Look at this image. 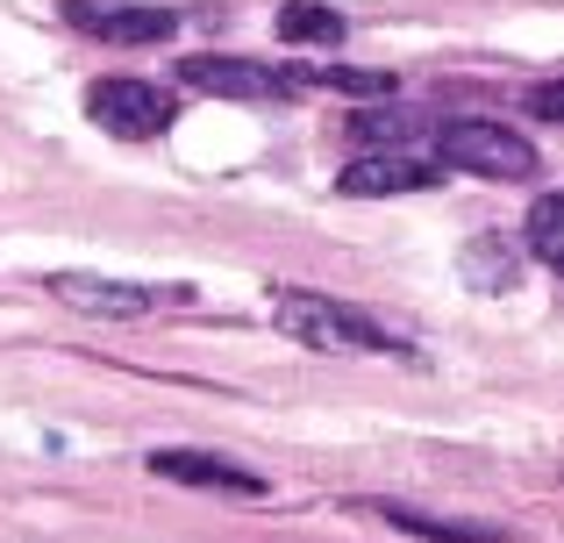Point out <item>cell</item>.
<instances>
[{
    "instance_id": "1",
    "label": "cell",
    "mask_w": 564,
    "mask_h": 543,
    "mask_svg": "<svg viewBox=\"0 0 564 543\" xmlns=\"http://www.w3.org/2000/svg\"><path fill=\"white\" fill-rule=\"evenodd\" d=\"M272 315L293 344L307 350H336V358H379V350H400V336L386 322L358 315L344 301H322V293H272Z\"/></svg>"
},
{
    "instance_id": "2",
    "label": "cell",
    "mask_w": 564,
    "mask_h": 543,
    "mask_svg": "<svg viewBox=\"0 0 564 543\" xmlns=\"http://www.w3.org/2000/svg\"><path fill=\"white\" fill-rule=\"evenodd\" d=\"M436 158L457 165V172H471V180H536V143H529L522 129H508V122H479V115L443 122L436 129Z\"/></svg>"
},
{
    "instance_id": "3",
    "label": "cell",
    "mask_w": 564,
    "mask_h": 543,
    "mask_svg": "<svg viewBox=\"0 0 564 543\" xmlns=\"http://www.w3.org/2000/svg\"><path fill=\"white\" fill-rule=\"evenodd\" d=\"M86 115H94V129H108V137H122V143H151V137L172 129L180 100L151 79H94L86 86Z\"/></svg>"
},
{
    "instance_id": "4",
    "label": "cell",
    "mask_w": 564,
    "mask_h": 543,
    "mask_svg": "<svg viewBox=\"0 0 564 543\" xmlns=\"http://www.w3.org/2000/svg\"><path fill=\"white\" fill-rule=\"evenodd\" d=\"M180 79L193 94H215V100H286L293 94V72L286 65H258V57H186Z\"/></svg>"
},
{
    "instance_id": "5",
    "label": "cell",
    "mask_w": 564,
    "mask_h": 543,
    "mask_svg": "<svg viewBox=\"0 0 564 543\" xmlns=\"http://www.w3.org/2000/svg\"><path fill=\"white\" fill-rule=\"evenodd\" d=\"M336 186H344L350 200H379V194H429V186H443V158L372 151V158H350Z\"/></svg>"
},
{
    "instance_id": "6",
    "label": "cell",
    "mask_w": 564,
    "mask_h": 543,
    "mask_svg": "<svg viewBox=\"0 0 564 543\" xmlns=\"http://www.w3.org/2000/svg\"><path fill=\"white\" fill-rule=\"evenodd\" d=\"M51 293L79 315H108V322H129V315H151L158 301L172 293L158 286H137V279H108V272H51Z\"/></svg>"
},
{
    "instance_id": "7",
    "label": "cell",
    "mask_w": 564,
    "mask_h": 543,
    "mask_svg": "<svg viewBox=\"0 0 564 543\" xmlns=\"http://www.w3.org/2000/svg\"><path fill=\"white\" fill-rule=\"evenodd\" d=\"M65 14L100 43H165L180 29L172 8H115V0H65Z\"/></svg>"
},
{
    "instance_id": "8",
    "label": "cell",
    "mask_w": 564,
    "mask_h": 543,
    "mask_svg": "<svg viewBox=\"0 0 564 543\" xmlns=\"http://www.w3.org/2000/svg\"><path fill=\"white\" fill-rule=\"evenodd\" d=\"M151 473L158 479H180V487L236 493V501H258V493H264V479L250 473V465H229V458H215V450H158Z\"/></svg>"
},
{
    "instance_id": "9",
    "label": "cell",
    "mask_w": 564,
    "mask_h": 543,
    "mask_svg": "<svg viewBox=\"0 0 564 543\" xmlns=\"http://www.w3.org/2000/svg\"><path fill=\"white\" fill-rule=\"evenodd\" d=\"M293 72V94H350L365 100V108H379V100L400 94L393 72H365V65H286Z\"/></svg>"
},
{
    "instance_id": "10",
    "label": "cell",
    "mask_w": 564,
    "mask_h": 543,
    "mask_svg": "<svg viewBox=\"0 0 564 543\" xmlns=\"http://www.w3.org/2000/svg\"><path fill=\"white\" fill-rule=\"evenodd\" d=\"M379 515L408 536H429V543H508L500 522H465V515H429V508H408V501H379Z\"/></svg>"
},
{
    "instance_id": "11",
    "label": "cell",
    "mask_w": 564,
    "mask_h": 543,
    "mask_svg": "<svg viewBox=\"0 0 564 543\" xmlns=\"http://www.w3.org/2000/svg\"><path fill=\"white\" fill-rule=\"evenodd\" d=\"M457 272H465L471 293H508L514 279H522V251H514V243H500V237H471L465 258H457Z\"/></svg>"
},
{
    "instance_id": "12",
    "label": "cell",
    "mask_w": 564,
    "mask_h": 543,
    "mask_svg": "<svg viewBox=\"0 0 564 543\" xmlns=\"http://www.w3.org/2000/svg\"><path fill=\"white\" fill-rule=\"evenodd\" d=\"M279 36L322 51V43H344V14L322 8V0H286V8H279Z\"/></svg>"
},
{
    "instance_id": "13",
    "label": "cell",
    "mask_w": 564,
    "mask_h": 543,
    "mask_svg": "<svg viewBox=\"0 0 564 543\" xmlns=\"http://www.w3.org/2000/svg\"><path fill=\"white\" fill-rule=\"evenodd\" d=\"M414 129H422V122H414L408 108H393V100H379V108H358V115H350V137L372 143V151H400Z\"/></svg>"
},
{
    "instance_id": "14",
    "label": "cell",
    "mask_w": 564,
    "mask_h": 543,
    "mask_svg": "<svg viewBox=\"0 0 564 543\" xmlns=\"http://www.w3.org/2000/svg\"><path fill=\"white\" fill-rule=\"evenodd\" d=\"M529 251H536L543 265L564 272V194H551V200L529 208Z\"/></svg>"
},
{
    "instance_id": "15",
    "label": "cell",
    "mask_w": 564,
    "mask_h": 543,
    "mask_svg": "<svg viewBox=\"0 0 564 543\" xmlns=\"http://www.w3.org/2000/svg\"><path fill=\"white\" fill-rule=\"evenodd\" d=\"M522 108L536 115V122H564V79H551V86H529V94H522Z\"/></svg>"
}]
</instances>
